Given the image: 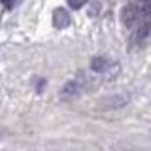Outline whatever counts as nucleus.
Wrapping results in <instances>:
<instances>
[{
  "instance_id": "f257e3e1",
  "label": "nucleus",
  "mask_w": 151,
  "mask_h": 151,
  "mask_svg": "<svg viewBox=\"0 0 151 151\" xmlns=\"http://www.w3.org/2000/svg\"><path fill=\"white\" fill-rule=\"evenodd\" d=\"M85 85H87V76H85V72H79L74 79H70V81L63 87V91H60V96H63V98L78 96V94L85 89Z\"/></svg>"
},
{
  "instance_id": "f03ea898",
  "label": "nucleus",
  "mask_w": 151,
  "mask_h": 151,
  "mask_svg": "<svg viewBox=\"0 0 151 151\" xmlns=\"http://www.w3.org/2000/svg\"><path fill=\"white\" fill-rule=\"evenodd\" d=\"M130 93H117V94H111V96H106L102 98L100 102H98V106L102 108V110H121V108H125L127 104L130 102Z\"/></svg>"
},
{
  "instance_id": "7ed1b4c3",
  "label": "nucleus",
  "mask_w": 151,
  "mask_h": 151,
  "mask_svg": "<svg viewBox=\"0 0 151 151\" xmlns=\"http://www.w3.org/2000/svg\"><path fill=\"white\" fill-rule=\"evenodd\" d=\"M140 12H142L140 6H136V4H127V6L121 9L123 25H125L127 28H132L136 23H138V19H140Z\"/></svg>"
},
{
  "instance_id": "20e7f679",
  "label": "nucleus",
  "mask_w": 151,
  "mask_h": 151,
  "mask_svg": "<svg viewBox=\"0 0 151 151\" xmlns=\"http://www.w3.org/2000/svg\"><path fill=\"white\" fill-rule=\"evenodd\" d=\"M138 25H140V28H138V30H140V38L145 36V34L151 30V6H149V4H147L145 8H142Z\"/></svg>"
},
{
  "instance_id": "39448f33",
  "label": "nucleus",
  "mask_w": 151,
  "mask_h": 151,
  "mask_svg": "<svg viewBox=\"0 0 151 151\" xmlns=\"http://www.w3.org/2000/svg\"><path fill=\"white\" fill-rule=\"evenodd\" d=\"M70 25V13L66 12L64 8H57L55 12H53V27L55 28H66Z\"/></svg>"
},
{
  "instance_id": "423d86ee",
  "label": "nucleus",
  "mask_w": 151,
  "mask_h": 151,
  "mask_svg": "<svg viewBox=\"0 0 151 151\" xmlns=\"http://www.w3.org/2000/svg\"><path fill=\"white\" fill-rule=\"evenodd\" d=\"M110 66H111V63L106 57H94V59H91V70L96 74H104Z\"/></svg>"
},
{
  "instance_id": "0eeeda50",
  "label": "nucleus",
  "mask_w": 151,
  "mask_h": 151,
  "mask_svg": "<svg viewBox=\"0 0 151 151\" xmlns=\"http://www.w3.org/2000/svg\"><path fill=\"white\" fill-rule=\"evenodd\" d=\"M21 2H23V0H2V4H4V6H6L8 9H13V8H17Z\"/></svg>"
},
{
  "instance_id": "6e6552de",
  "label": "nucleus",
  "mask_w": 151,
  "mask_h": 151,
  "mask_svg": "<svg viewBox=\"0 0 151 151\" xmlns=\"http://www.w3.org/2000/svg\"><path fill=\"white\" fill-rule=\"evenodd\" d=\"M85 2H87V0H68V6L74 8V9H79Z\"/></svg>"
}]
</instances>
